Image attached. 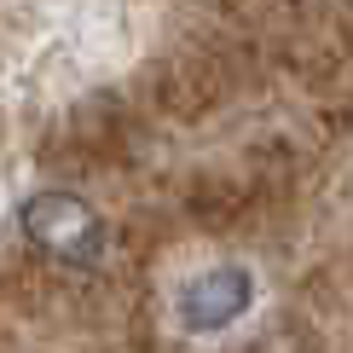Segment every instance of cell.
I'll return each instance as SVG.
<instances>
[{
	"label": "cell",
	"instance_id": "1",
	"mask_svg": "<svg viewBox=\"0 0 353 353\" xmlns=\"http://www.w3.org/2000/svg\"><path fill=\"white\" fill-rule=\"evenodd\" d=\"M18 220L23 238L58 267H93L105 255V220L76 191H35V197H23Z\"/></svg>",
	"mask_w": 353,
	"mask_h": 353
},
{
	"label": "cell",
	"instance_id": "2",
	"mask_svg": "<svg viewBox=\"0 0 353 353\" xmlns=\"http://www.w3.org/2000/svg\"><path fill=\"white\" fill-rule=\"evenodd\" d=\"M249 301H255V278H249V267H209L197 278H185L180 290V319L191 330H226L232 319L249 313Z\"/></svg>",
	"mask_w": 353,
	"mask_h": 353
}]
</instances>
